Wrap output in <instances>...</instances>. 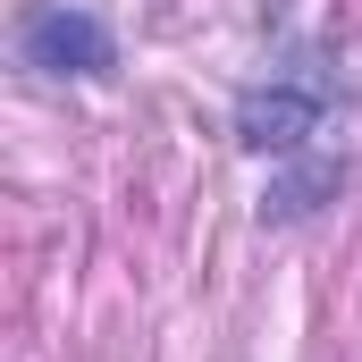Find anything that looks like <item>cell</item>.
<instances>
[{
	"mask_svg": "<svg viewBox=\"0 0 362 362\" xmlns=\"http://www.w3.org/2000/svg\"><path fill=\"white\" fill-rule=\"evenodd\" d=\"M17 59L34 76H118V34L93 0H34L17 17Z\"/></svg>",
	"mask_w": 362,
	"mask_h": 362,
	"instance_id": "cell-2",
	"label": "cell"
},
{
	"mask_svg": "<svg viewBox=\"0 0 362 362\" xmlns=\"http://www.w3.org/2000/svg\"><path fill=\"white\" fill-rule=\"evenodd\" d=\"M329 110H346V76L329 68V51H295L286 68L236 93V144L262 160H295V152H312Z\"/></svg>",
	"mask_w": 362,
	"mask_h": 362,
	"instance_id": "cell-1",
	"label": "cell"
},
{
	"mask_svg": "<svg viewBox=\"0 0 362 362\" xmlns=\"http://www.w3.org/2000/svg\"><path fill=\"white\" fill-rule=\"evenodd\" d=\"M337 185H346V160H337V152H295V160L270 169L262 219H270V228H295V219H312L320 202H337Z\"/></svg>",
	"mask_w": 362,
	"mask_h": 362,
	"instance_id": "cell-3",
	"label": "cell"
}]
</instances>
